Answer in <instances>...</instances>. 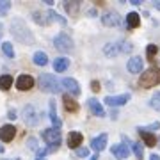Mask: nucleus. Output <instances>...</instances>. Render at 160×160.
<instances>
[{
	"label": "nucleus",
	"mask_w": 160,
	"mask_h": 160,
	"mask_svg": "<svg viewBox=\"0 0 160 160\" xmlns=\"http://www.w3.org/2000/svg\"><path fill=\"white\" fill-rule=\"evenodd\" d=\"M11 32L18 41H22L25 45H32V43H34V36H32L29 27H27L22 20H14V22L11 23Z\"/></svg>",
	"instance_id": "f257e3e1"
},
{
	"label": "nucleus",
	"mask_w": 160,
	"mask_h": 160,
	"mask_svg": "<svg viewBox=\"0 0 160 160\" xmlns=\"http://www.w3.org/2000/svg\"><path fill=\"white\" fill-rule=\"evenodd\" d=\"M39 87H41V91H45V92H52V94H57V92H61V82H59L57 78H55V75H52V73H43L39 77Z\"/></svg>",
	"instance_id": "f03ea898"
},
{
	"label": "nucleus",
	"mask_w": 160,
	"mask_h": 160,
	"mask_svg": "<svg viewBox=\"0 0 160 160\" xmlns=\"http://www.w3.org/2000/svg\"><path fill=\"white\" fill-rule=\"evenodd\" d=\"M132 43L128 41H114V43H109V45H105L103 52H105V55L107 57H118L121 53H128L132 52Z\"/></svg>",
	"instance_id": "7ed1b4c3"
},
{
	"label": "nucleus",
	"mask_w": 160,
	"mask_h": 160,
	"mask_svg": "<svg viewBox=\"0 0 160 160\" xmlns=\"http://www.w3.org/2000/svg\"><path fill=\"white\" fill-rule=\"evenodd\" d=\"M158 84H160V68H149L139 78V86L142 89H149V87H155Z\"/></svg>",
	"instance_id": "20e7f679"
},
{
	"label": "nucleus",
	"mask_w": 160,
	"mask_h": 160,
	"mask_svg": "<svg viewBox=\"0 0 160 160\" xmlns=\"http://www.w3.org/2000/svg\"><path fill=\"white\" fill-rule=\"evenodd\" d=\"M53 45H55V48L61 50V52H71L73 50V39H71L66 32H61V34L55 36Z\"/></svg>",
	"instance_id": "39448f33"
},
{
	"label": "nucleus",
	"mask_w": 160,
	"mask_h": 160,
	"mask_svg": "<svg viewBox=\"0 0 160 160\" xmlns=\"http://www.w3.org/2000/svg\"><path fill=\"white\" fill-rule=\"evenodd\" d=\"M41 137H43V141L48 146H59L61 144V132L55 130V128H46V130H43Z\"/></svg>",
	"instance_id": "423d86ee"
},
{
	"label": "nucleus",
	"mask_w": 160,
	"mask_h": 160,
	"mask_svg": "<svg viewBox=\"0 0 160 160\" xmlns=\"http://www.w3.org/2000/svg\"><path fill=\"white\" fill-rule=\"evenodd\" d=\"M102 22H103L105 27H119L121 25V16L116 11H107V12H103Z\"/></svg>",
	"instance_id": "0eeeda50"
},
{
	"label": "nucleus",
	"mask_w": 160,
	"mask_h": 160,
	"mask_svg": "<svg viewBox=\"0 0 160 160\" xmlns=\"http://www.w3.org/2000/svg\"><path fill=\"white\" fill-rule=\"evenodd\" d=\"M23 121L27 125H36L39 121V114H38V110H36L34 105H27L23 109Z\"/></svg>",
	"instance_id": "6e6552de"
},
{
	"label": "nucleus",
	"mask_w": 160,
	"mask_h": 160,
	"mask_svg": "<svg viewBox=\"0 0 160 160\" xmlns=\"http://www.w3.org/2000/svg\"><path fill=\"white\" fill-rule=\"evenodd\" d=\"M130 92H125V94H118V96H107L105 98V103L110 105V107H119V105H125V103L130 102Z\"/></svg>",
	"instance_id": "1a4fd4ad"
},
{
	"label": "nucleus",
	"mask_w": 160,
	"mask_h": 160,
	"mask_svg": "<svg viewBox=\"0 0 160 160\" xmlns=\"http://www.w3.org/2000/svg\"><path fill=\"white\" fill-rule=\"evenodd\" d=\"M61 84H62V87L69 92V94H73V96H78L80 94V86L75 78H71V77L68 78V77H66V78L61 80Z\"/></svg>",
	"instance_id": "9d476101"
},
{
	"label": "nucleus",
	"mask_w": 160,
	"mask_h": 160,
	"mask_svg": "<svg viewBox=\"0 0 160 160\" xmlns=\"http://www.w3.org/2000/svg\"><path fill=\"white\" fill-rule=\"evenodd\" d=\"M16 87L20 91H30L34 87V78L30 75H20L16 80Z\"/></svg>",
	"instance_id": "9b49d317"
},
{
	"label": "nucleus",
	"mask_w": 160,
	"mask_h": 160,
	"mask_svg": "<svg viewBox=\"0 0 160 160\" xmlns=\"http://www.w3.org/2000/svg\"><path fill=\"white\" fill-rule=\"evenodd\" d=\"M107 141H109V135L107 133H100L98 137H94L91 141V148L96 151V153H100V151H103V149L107 148Z\"/></svg>",
	"instance_id": "f8f14e48"
},
{
	"label": "nucleus",
	"mask_w": 160,
	"mask_h": 160,
	"mask_svg": "<svg viewBox=\"0 0 160 160\" xmlns=\"http://www.w3.org/2000/svg\"><path fill=\"white\" fill-rule=\"evenodd\" d=\"M110 153L114 155L116 158L125 160V158H128V155H130V149H128V146H126V144H116V146H112Z\"/></svg>",
	"instance_id": "ddd939ff"
},
{
	"label": "nucleus",
	"mask_w": 160,
	"mask_h": 160,
	"mask_svg": "<svg viewBox=\"0 0 160 160\" xmlns=\"http://www.w3.org/2000/svg\"><path fill=\"white\" fill-rule=\"evenodd\" d=\"M14 135H16V128H14L12 125H4L2 128H0V139H2L4 142L12 141Z\"/></svg>",
	"instance_id": "4468645a"
},
{
	"label": "nucleus",
	"mask_w": 160,
	"mask_h": 160,
	"mask_svg": "<svg viewBox=\"0 0 160 160\" xmlns=\"http://www.w3.org/2000/svg\"><path fill=\"white\" fill-rule=\"evenodd\" d=\"M87 107L91 109V112L96 116V118H103V116H105V110H103L102 103L98 102V100H94V98H89V100H87Z\"/></svg>",
	"instance_id": "2eb2a0df"
},
{
	"label": "nucleus",
	"mask_w": 160,
	"mask_h": 160,
	"mask_svg": "<svg viewBox=\"0 0 160 160\" xmlns=\"http://www.w3.org/2000/svg\"><path fill=\"white\" fill-rule=\"evenodd\" d=\"M126 68H128V71L130 73H141L144 68V62L141 57H132L130 61H128V64H126Z\"/></svg>",
	"instance_id": "dca6fc26"
},
{
	"label": "nucleus",
	"mask_w": 160,
	"mask_h": 160,
	"mask_svg": "<svg viewBox=\"0 0 160 160\" xmlns=\"http://www.w3.org/2000/svg\"><path fill=\"white\" fill-rule=\"evenodd\" d=\"M82 141H84V137H82L80 132H69V135H68V146L69 148L78 149L80 144H82Z\"/></svg>",
	"instance_id": "f3484780"
},
{
	"label": "nucleus",
	"mask_w": 160,
	"mask_h": 160,
	"mask_svg": "<svg viewBox=\"0 0 160 160\" xmlns=\"http://www.w3.org/2000/svg\"><path fill=\"white\" fill-rule=\"evenodd\" d=\"M137 132H139V135L142 137V141H144V144H146V146L153 148L155 144H157V137H155L153 133H149V132L142 130V128H137Z\"/></svg>",
	"instance_id": "a211bd4d"
},
{
	"label": "nucleus",
	"mask_w": 160,
	"mask_h": 160,
	"mask_svg": "<svg viewBox=\"0 0 160 160\" xmlns=\"http://www.w3.org/2000/svg\"><path fill=\"white\" fill-rule=\"evenodd\" d=\"M68 68H69V59H66V57H57L55 61H53V69H55L57 73H64Z\"/></svg>",
	"instance_id": "6ab92c4d"
},
{
	"label": "nucleus",
	"mask_w": 160,
	"mask_h": 160,
	"mask_svg": "<svg viewBox=\"0 0 160 160\" xmlns=\"http://www.w3.org/2000/svg\"><path fill=\"white\" fill-rule=\"evenodd\" d=\"M48 109H50V121L53 123V128H55V130H59L62 123H61V119H59V116H57V109H55V102H50V107H48Z\"/></svg>",
	"instance_id": "aec40b11"
},
{
	"label": "nucleus",
	"mask_w": 160,
	"mask_h": 160,
	"mask_svg": "<svg viewBox=\"0 0 160 160\" xmlns=\"http://www.w3.org/2000/svg\"><path fill=\"white\" fill-rule=\"evenodd\" d=\"M126 25H128V29H137L141 25V16L137 12H128L126 14Z\"/></svg>",
	"instance_id": "412c9836"
},
{
	"label": "nucleus",
	"mask_w": 160,
	"mask_h": 160,
	"mask_svg": "<svg viewBox=\"0 0 160 160\" xmlns=\"http://www.w3.org/2000/svg\"><path fill=\"white\" fill-rule=\"evenodd\" d=\"M62 102H64V109L68 110V112H77V110H78V103L75 102L69 94H64Z\"/></svg>",
	"instance_id": "4be33fe9"
},
{
	"label": "nucleus",
	"mask_w": 160,
	"mask_h": 160,
	"mask_svg": "<svg viewBox=\"0 0 160 160\" xmlns=\"http://www.w3.org/2000/svg\"><path fill=\"white\" fill-rule=\"evenodd\" d=\"M32 59H34L36 66H46L48 64V55H46L45 52H36Z\"/></svg>",
	"instance_id": "5701e85b"
},
{
	"label": "nucleus",
	"mask_w": 160,
	"mask_h": 160,
	"mask_svg": "<svg viewBox=\"0 0 160 160\" xmlns=\"http://www.w3.org/2000/svg\"><path fill=\"white\" fill-rule=\"evenodd\" d=\"M11 87H12V77L11 75H2V77H0V89L7 91V89H11Z\"/></svg>",
	"instance_id": "b1692460"
},
{
	"label": "nucleus",
	"mask_w": 160,
	"mask_h": 160,
	"mask_svg": "<svg viewBox=\"0 0 160 160\" xmlns=\"http://www.w3.org/2000/svg\"><path fill=\"white\" fill-rule=\"evenodd\" d=\"M34 22L39 23V25H48V23H50V20H48V14L36 11V12H34Z\"/></svg>",
	"instance_id": "393cba45"
},
{
	"label": "nucleus",
	"mask_w": 160,
	"mask_h": 160,
	"mask_svg": "<svg viewBox=\"0 0 160 160\" xmlns=\"http://www.w3.org/2000/svg\"><path fill=\"white\" fill-rule=\"evenodd\" d=\"M80 7V2H66L64 4V9H66V12H69V14H75V12L78 11Z\"/></svg>",
	"instance_id": "a878e982"
},
{
	"label": "nucleus",
	"mask_w": 160,
	"mask_h": 160,
	"mask_svg": "<svg viewBox=\"0 0 160 160\" xmlns=\"http://www.w3.org/2000/svg\"><path fill=\"white\" fill-rule=\"evenodd\" d=\"M46 14H48V20H50V23H52V22H59L61 25H66V20H64L62 16H59L55 11H48Z\"/></svg>",
	"instance_id": "bb28decb"
},
{
	"label": "nucleus",
	"mask_w": 160,
	"mask_h": 160,
	"mask_svg": "<svg viewBox=\"0 0 160 160\" xmlns=\"http://www.w3.org/2000/svg\"><path fill=\"white\" fill-rule=\"evenodd\" d=\"M149 107L160 112V92H155L153 96H151V100H149Z\"/></svg>",
	"instance_id": "cd10ccee"
},
{
	"label": "nucleus",
	"mask_w": 160,
	"mask_h": 160,
	"mask_svg": "<svg viewBox=\"0 0 160 160\" xmlns=\"http://www.w3.org/2000/svg\"><path fill=\"white\" fill-rule=\"evenodd\" d=\"M132 149H133V153H135V157H137L139 160H142L144 149H142V146H141V142H132Z\"/></svg>",
	"instance_id": "c85d7f7f"
},
{
	"label": "nucleus",
	"mask_w": 160,
	"mask_h": 160,
	"mask_svg": "<svg viewBox=\"0 0 160 160\" xmlns=\"http://www.w3.org/2000/svg\"><path fill=\"white\" fill-rule=\"evenodd\" d=\"M2 50H4V53H6L7 57H14V48H12V45L9 43V41H6V43H2Z\"/></svg>",
	"instance_id": "c756f323"
},
{
	"label": "nucleus",
	"mask_w": 160,
	"mask_h": 160,
	"mask_svg": "<svg viewBox=\"0 0 160 160\" xmlns=\"http://www.w3.org/2000/svg\"><path fill=\"white\" fill-rule=\"evenodd\" d=\"M11 9V2H7V0H2L0 2V16H6L7 12Z\"/></svg>",
	"instance_id": "7c9ffc66"
},
{
	"label": "nucleus",
	"mask_w": 160,
	"mask_h": 160,
	"mask_svg": "<svg viewBox=\"0 0 160 160\" xmlns=\"http://www.w3.org/2000/svg\"><path fill=\"white\" fill-rule=\"evenodd\" d=\"M157 52H158L157 45H148V48H146V55H148L149 61H153V57L157 55Z\"/></svg>",
	"instance_id": "2f4dec72"
},
{
	"label": "nucleus",
	"mask_w": 160,
	"mask_h": 160,
	"mask_svg": "<svg viewBox=\"0 0 160 160\" xmlns=\"http://www.w3.org/2000/svg\"><path fill=\"white\" fill-rule=\"evenodd\" d=\"M75 153H77V157H80V158H86L87 155H89V149L87 148H78V149H75Z\"/></svg>",
	"instance_id": "473e14b6"
},
{
	"label": "nucleus",
	"mask_w": 160,
	"mask_h": 160,
	"mask_svg": "<svg viewBox=\"0 0 160 160\" xmlns=\"http://www.w3.org/2000/svg\"><path fill=\"white\" fill-rule=\"evenodd\" d=\"M139 128H142V130H158L160 128V123H153V125H149V126H139Z\"/></svg>",
	"instance_id": "72a5a7b5"
},
{
	"label": "nucleus",
	"mask_w": 160,
	"mask_h": 160,
	"mask_svg": "<svg viewBox=\"0 0 160 160\" xmlns=\"http://www.w3.org/2000/svg\"><path fill=\"white\" fill-rule=\"evenodd\" d=\"M29 148L30 149H36V153H38V144H36V139H32V137L29 139Z\"/></svg>",
	"instance_id": "f704fd0d"
},
{
	"label": "nucleus",
	"mask_w": 160,
	"mask_h": 160,
	"mask_svg": "<svg viewBox=\"0 0 160 160\" xmlns=\"http://www.w3.org/2000/svg\"><path fill=\"white\" fill-rule=\"evenodd\" d=\"M91 89H92L94 92H98V91H100V82H96V80H92V82H91Z\"/></svg>",
	"instance_id": "c9c22d12"
},
{
	"label": "nucleus",
	"mask_w": 160,
	"mask_h": 160,
	"mask_svg": "<svg viewBox=\"0 0 160 160\" xmlns=\"http://www.w3.org/2000/svg\"><path fill=\"white\" fill-rule=\"evenodd\" d=\"M7 118H11V119H14V118H16V110L12 109V110H9V116H7Z\"/></svg>",
	"instance_id": "e433bc0d"
},
{
	"label": "nucleus",
	"mask_w": 160,
	"mask_h": 160,
	"mask_svg": "<svg viewBox=\"0 0 160 160\" xmlns=\"http://www.w3.org/2000/svg\"><path fill=\"white\" fill-rule=\"evenodd\" d=\"M130 4H133V6H141V0H130Z\"/></svg>",
	"instance_id": "4c0bfd02"
},
{
	"label": "nucleus",
	"mask_w": 160,
	"mask_h": 160,
	"mask_svg": "<svg viewBox=\"0 0 160 160\" xmlns=\"http://www.w3.org/2000/svg\"><path fill=\"white\" fill-rule=\"evenodd\" d=\"M149 160H160V157H158V155H151V157H149Z\"/></svg>",
	"instance_id": "58836bf2"
},
{
	"label": "nucleus",
	"mask_w": 160,
	"mask_h": 160,
	"mask_svg": "<svg viewBox=\"0 0 160 160\" xmlns=\"http://www.w3.org/2000/svg\"><path fill=\"white\" fill-rule=\"evenodd\" d=\"M155 9H158V11H160V0H158V2H155Z\"/></svg>",
	"instance_id": "ea45409f"
},
{
	"label": "nucleus",
	"mask_w": 160,
	"mask_h": 160,
	"mask_svg": "<svg viewBox=\"0 0 160 160\" xmlns=\"http://www.w3.org/2000/svg\"><path fill=\"white\" fill-rule=\"evenodd\" d=\"M98 158H100V157H98V153H96V155H92V157H91L89 160H98Z\"/></svg>",
	"instance_id": "a19ab883"
},
{
	"label": "nucleus",
	"mask_w": 160,
	"mask_h": 160,
	"mask_svg": "<svg viewBox=\"0 0 160 160\" xmlns=\"http://www.w3.org/2000/svg\"><path fill=\"white\" fill-rule=\"evenodd\" d=\"M0 153H4V146H0Z\"/></svg>",
	"instance_id": "79ce46f5"
},
{
	"label": "nucleus",
	"mask_w": 160,
	"mask_h": 160,
	"mask_svg": "<svg viewBox=\"0 0 160 160\" xmlns=\"http://www.w3.org/2000/svg\"><path fill=\"white\" fill-rule=\"evenodd\" d=\"M14 160H18V158H14Z\"/></svg>",
	"instance_id": "37998d69"
},
{
	"label": "nucleus",
	"mask_w": 160,
	"mask_h": 160,
	"mask_svg": "<svg viewBox=\"0 0 160 160\" xmlns=\"http://www.w3.org/2000/svg\"><path fill=\"white\" fill-rule=\"evenodd\" d=\"M43 160H45V158H43Z\"/></svg>",
	"instance_id": "c03bdc74"
}]
</instances>
